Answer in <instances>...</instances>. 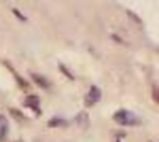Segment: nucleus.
I'll return each instance as SVG.
<instances>
[{
	"label": "nucleus",
	"mask_w": 159,
	"mask_h": 142,
	"mask_svg": "<svg viewBox=\"0 0 159 142\" xmlns=\"http://www.w3.org/2000/svg\"><path fill=\"white\" fill-rule=\"evenodd\" d=\"M113 121L120 126H137L140 123L139 117L128 110H118L113 115Z\"/></svg>",
	"instance_id": "nucleus-1"
},
{
	"label": "nucleus",
	"mask_w": 159,
	"mask_h": 142,
	"mask_svg": "<svg viewBox=\"0 0 159 142\" xmlns=\"http://www.w3.org/2000/svg\"><path fill=\"white\" fill-rule=\"evenodd\" d=\"M102 97V92L101 90L96 86V85H92L88 90V92L86 93L84 96V100H83V103L86 107H92L93 105H96Z\"/></svg>",
	"instance_id": "nucleus-2"
},
{
	"label": "nucleus",
	"mask_w": 159,
	"mask_h": 142,
	"mask_svg": "<svg viewBox=\"0 0 159 142\" xmlns=\"http://www.w3.org/2000/svg\"><path fill=\"white\" fill-rule=\"evenodd\" d=\"M24 106L31 108L36 115H41V110H40V98L36 95H29L25 101H24Z\"/></svg>",
	"instance_id": "nucleus-3"
},
{
	"label": "nucleus",
	"mask_w": 159,
	"mask_h": 142,
	"mask_svg": "<svg viewBox=\"0 0 159 142\" xmlns=\"http://www.w3.org/2000/svg\"><path fill=\"white\" fill-rule=\"evenodd\" d=\"M9 135V121L4 115H0V142L6 141Z\"/></svg>",
	"instance_id": "nucleus-4"
},
{
	"label": "nucleus",
	"mask_w": 159,
	"mask_h": 142,
	"mask_svg": "<svg viewBox=\"0 0 159 142\" xmlns=\"http://www.w3.org/2000/svg\"><path fill=\"white\" fill-rule=\"evenodd\" d=\"M31 78H32V81L36 83V85H39V86H41L42 88H47L48 87V81L43 77V76H41V75H37V73H31Z\"/></svg>",
	"instance_id": "nucleus-5"
},
{
	"label": "nucleus",
	"mask_w": 159,
	"mask_h": 142,
	"mask_svg": "<svg viewBox=\"0 0 159 142\" xmlns=\"http://www.w3.org/2000/svg\"><path fill=\"white\" fill-rule=\"evenodd\" d=\"M47 125L50 127H62V126H66L67 125V121L63 120V118H61V117H53V118H51L47 122Z\"/></svg>",
	"instance_id": "nucleus-6"
},
{
	"label": "nucleus",
	"mask_w": 159,
	"mask_h": 142,
	"mask_svg": "<svg viewBox=\"0 0 159 142\" xmlns=\"http://www.w3.org/2000/svg\"><path fill=\"white\" fill-rule=\"evenodd\" d=\"M76 121L78 122V125H88V117H87V113L86 112H81L77 117H76Z\"/></svg>",
	"instance_id": "nucleus-7"
},
{
	"label": "nucleus",
	"mask_w": 159,
	"mask_h": 142,
	"mask_svg": "<svg viewBox=\"0 0 159 142\" xmlns=\"http://www.w3.org/2000/svg\"><path fill=\"white\" fill-rule=\"evenodd\" d=\"M58 67H60V70H61V71H62V72L66 75V77H68V78L73 80V76L71 75V72H68V71H67V69H66V67H65L62 64H60V65H58Z\"/></svg>",
	"instance_id": "nucleus-8"
},
{
	"label": "nucleus",
	"mask_w": 159,
	"mask_h": 142,
	"mask_svg": "<svg viewBox=\"0 0 159 142\" xmlns=\"http://www.w3.org/2000/svg\"><path fill=\"white\" fill-rule=\"evenodd\" d=\"M12 11H14V14H15V15H17V17H19V19H21L22 21H25V20H26V17H25V16H24L21 12H19L17 10H12Z\"/></svg>",
	"instance_id": "nucleus-9"
}]
</instances>
